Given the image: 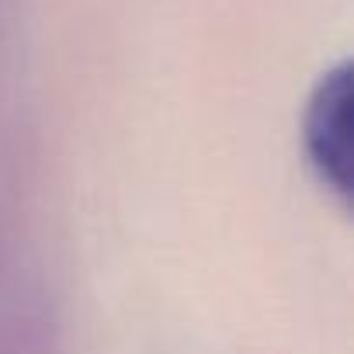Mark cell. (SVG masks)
<instances>
[{"mask_svg": "<svg viewBox=\"0 0 354 354\" xmlns=\"http://www.w3.org/2000/svg\"><path fill=\"white\" fill-rule=\"evenodd\" d=\"M302 153L319 181L340 205L354 195V70L347 59L330 66L309 91L302 122Z\"/></svg>", "mask_w": 354, "mask_h": 354, "instance_id": "obj_1", "label": "cell"}, {"mask_svg": "<svg viewBox=\"0 0 354 354\" xmlns=\"http://www.w3.org/2000/svg\"><path fill=\"white\" fill-rule=\"evenodd\" d=\"M0 354H63L56 316L42 302H18L0 323Z\"/></svg>", "mask_w": 354, "mask_h": 354, "instance_id": "obj_2", "label": "cell"}]
</instances>
